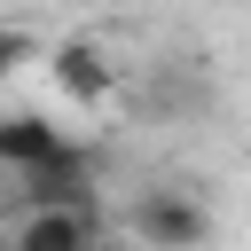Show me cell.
I'll return each mask as SVG.
<instances>
[{
	"instance_id": "obj_6",
	"label": "cell",
	"mask_w": 251,
	"mask_h": 251,
	"mask_svg": "<svg viewBox=\"0 0 251 251\" xmlns=\"http://www.w3.org/2000/svg\"><path fill=\"white\" fill-rule=\"evenodd\" d=\"M24 55H39V39H31L24 24H0V78H8V71H16Z\"/></svg>"
},
{
	"instance_id": "obj_7",
	"label": "cell",
	"mask_w": 251,
	"mask_h": 251,
	"mask_svg": "<svg viewBox=\"0 0 251 251\" xmlns=\"http://www.w3.org/2000/svg\"><path fill=\"white\" fill-rule=\"evenodd\" d=\"M0 251H8V227H0Z\"/></svg>"
},
{
	"instance_id": "obj_5",
	"label": "cell",
	"mask_w": 251,
	"mask_h": 251,
	"mask_svg": "<svg viewBox=\"0 0 251 251\" xmlns=\"http://www.w3.org/2000/svg\"><path fill=\"white\" fill-rule=\"evenodd\" d=\"M8 251H102V212H16Z\"/></svg>"
},
{
	"instance_id": "obj_3",
	"label": "cell",
	"mask_w": 251,
	"mask_h": 251,
	"mask_svg": "<svg viewBox=\"0 0 251 251\" xmlns=\"http://www.w3.org/2000/svg\"><path fill=\"white\" fill-rule=\"evenodd\" d=\"M16 204L24 212H102V165H94V149L71 141L55 165L16 173Z\"/></svg>"
},
{
	"instance_id": "obj_1",
	"label": "cell",
	"mask_w": 251,
	"mask_h": 251,
	"mask_svg": "<svg viewBox=\"0 0 251 251\" xmlns=\"http://www.w3.org/2000/svg\"><path fill=\"white\" fill-rule=\"evenodd\" d=\"M126 235H133L141 251H212L220 220H212V204H204L196 188H180V180H149V188L126 196Z\"/></svg>"
},
{
	"instance_id": "obj_2",
	"label": "cell",
	"mask_w": 251,
	"mask_h": 251,
	"mask_svg": "<svg viewBox=\"0 0 251 251\" xmlns=\"http://www.w3.org/2000/svg\"><path fill=\"white\" fill-rule=\"evenodd\" d=\"M47 78H55V94H63L71 110H110V102H118V86H126V63H118L102 39L71 31V39H55V47H47Z\"/></svg>"
},
{
	"instance_id": "obj_4",
	"label": "cell",
	"mask_w": 251,
	"mask_h": 251,
	"mask_svg": "<svg viewBox=\"0 0 251 251\" xmlns=\"http://www.w3.org/2000/svg\"><path fill=\"white\" fill-rule=\"evenodd\" d=\"M63 149H71V133H63L47 110H0V173H8V180L55 165Z\"/></svg>"
}]
</instances>
